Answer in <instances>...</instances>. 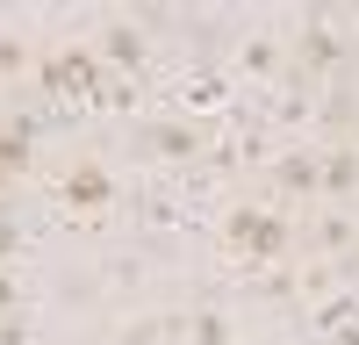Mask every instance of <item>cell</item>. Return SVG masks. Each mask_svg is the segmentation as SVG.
<instances>
[{
    "instance_id": "6da1fadb",
    "label": "cell",
    "mask_w": 359,
    "mask_h": 345,
    "mask_svg": "<svg viewBox=\"0 0 359 345\" xmlns=\"http://www.w3.org/2000/svg\"><path fill=\"white\" fill-rule=\"evenodd\" d=\"M223 245H230V259H237V266H273V259H287V252H294V223H287L280 209L237 201V209H230V223H223Z\"/></svg>"
},
{
    "instance_id": "7a4b0ae2",
    "label": "cell",
    "mask_w": 359,
    "mask_h": 345,
    "mask_svg": "<svg viewBox=\"0 0 359 345\" xmlns=\"http://www.w3.org/2000/svg\"><path fill=\"white\" fill-rule=\"evenodd\" d=\"M36 86L50 101H101L108 94V65L86 43H72V50H50L43 65H36Z\"/></svg>"
},
{
    "instance_id": "3957f363",
    "label": "cell",
    "mask_w": 359,
    "mask_h": 345,
    "mask_svg": "<svg viewBox=\"0 0 359 345\" xmlns=\"http://www.w3.org/2000/svg\"><path fill=\"white\" fill-rule=\"evenodd\" d=\"M338 65H352V43L323 15H309L302 22V43H294V79H323V72H338Z\"/></svg>"
},
{
    "instance_id": "277c9868",
    "label": "cell",
    "mask_w": 359,
    "mask_h": 345,
    "mask_svg": "<svg viewBox=\"0 0 359 345\" xmlns=\"http://www.w3.org/2000/svg\"><path fill=\"white\" fill-rule=\"evenodd\" d=\"M57 201H65L72 216H101L108 201H115V180H108V165L101 158H79L65 180H57Z\"/></svg>"
},
{
    "instance_id": "5b68a950",
    "label": "cell",
    "mask_w": 359,
    "mask_h": 345,
    "mask_svg": "<svg viewBox=\"0 0 359 345\" xmlns=\"http://www.w3.org/2000/svg\"><path fill=\"white\" fill-rule=\"evenodd\" d=\"M201 144H208V123H194V115H165L144 130V151L158 158H201Z\"/></svg>"
},
{
    "instance_id": "8992f818",
    "label": "cell",
    "mask_w": 359,
    "mask_h": 345,
    "mask_svg": "<svg viewBox=\"0 0 359 345\" xmlns=\"http://www.w3.org/2000/svg\"><path fill=\"white\" fill-rule=\"evenodd\" d=\"M94 58H101L108 72H144L151 43H144V29H137V22H108V29H101V43H94Z\"/></svg>"
},
{
    "instance_id": "52a82bcc",
    "label": "cell",
    "mask_w": 359,
    "mask_h": 345,
    "mask_svg": "<svg viewBox=\"0 0 359 345\" xmlns=\"http://www.w3.org/2000/svg\"><path fill=\"white\" fill-rule=\"evenodd\" d=\"M316 194H323V201H352V194H359V151H352V144L316 151Z\"/></svg>"
},
{
    "instance_id": "ba28073f",
    "label": "cell",
    "mask_w": 359,
    "mask_h": 345,
    "mask_svg": "<svg viewBox=\"0 0 359 345\" xmlns=\"http://www.w3.org/2000/svg\"><path fill=\"white\" fill-rule=\"evenodd\" d=\"M36 115H8V123H0V172H8V180H22L29 165H36Z\"/></svg>"
},
{
    "instance_id": "9c48e42d",
    "label": "cell",
    "mask_w": 359,
    "mask_h": 345,
    "mask_svg": "<svg viewBox=\"0 0 359 345\" xmlns=\"http://www.w3.org/2000/svg\"><path fill=\"white\" fill-rule=\"evenodd\" d=\"M273 187H280L287 201H309V194H316V151H287V158H273Z\"/></svg>"
},
{
    "instance_id": "30bf717a",
    "label": "cell",
    "mask_w": 359,
    "mask_h": 345,
    "mask_svg": "<svg viewBox=\"0 0 359 345\" xmlns=\"http://www.w3.org/2000/svg\"><path fill=\"white\" fill-rule=\"evenodd\" d=\"M309 252L345 259V252H352V223H345V216H316V223H309Z\"/></svg>"
},
{
    "instance_id": "8fae6325",
    "label": "cell",
    "mask_w": 359,
    "mask_h": 345,
    "mask_svg": "<svg viewBox=\"0 0 359 345\" xmlns=\"http://www.w3.org/2000/svg\"><path fill=\"white\" fill-rule=\"evenodd\" d=\"M280 58H287V50H280L273 36H252L245 50H237V72H252V79H273V72H280Z\"/></svg>"
},
{
    "instance_id": "7c38bea8",
    "label": "cell",
    "mask_w": 359,
    "mask_h": 345,
    "mask_svg": "<svg viewBox=\"0 0 359 345\" xmlns=\"http://www.w3.org/2000/svg\"><path fill=\"white\" fill-rule=\"evenodd\" d=\"M187 338H194V345H230L223 309H194V316H187Z\"/></svg>"
},
{
    "instance_id": "4fadbf2b",
    "label": "cell",
    "mask_w": 359,
    "mask_h": 345,
    "mask_svg": "<svg viewBox=\"0 0 359 345\" xmlns=\"http://www.w3.org/2000/svg\"><path fill=\"white\" fill-rule=\"evenodd\" d=\"M172 338H180V324H165V316H144V324L123 331V345H172Z\"/></svg>"
},
{
    "instance_id": "5bb4252c",
    "label": "cell",
    "mask_w": 359,
    "mask_h": 345,
    "mask_svg": "<svg viewBox=\"0 0 359 345\" xmlns=\"http://www.w3.org/2000/svg\"><path fill=\"white\" fill-rule=\"evenodd\" d=\"M29 72V43L22 36H0V79H22Z\"/></svg>"
},
{
    "instance_id": "9a60e30c",
    "label": "cell",
    "mask_w": 359,
    "mask_h": 345,
    "mask_svg": "<svg viewBox=\"0 0 359 345\" xmlns=\"http://www.w3.org/2000/svg\"><path fill=\"white\" fill-rule=\"evenodd\" d=\"M15 245H22V230H15L8 216H0V259H15Z\"/></svg>"
},
{
    "instance_id": "2e32d148",
    "label": "cell",
    "mask_w": 359,
    "mask_h": 345,
    "mask_svg": "<svg viewBox=\"0 0 359 345\" xmlns=\"http://www.w3.org/2000/svg\"><path fill=\"white\" fill-rule=\"evenodd\" d=\"M15 295H22V288H15V273H0V316L15 309Z\"/></svg>"
},
{
    "instance_id": "e0dca14e",
    "label": "cell",
    "mask_w": 359,
    "mask_h": 345,
    "mask_svg": "<svg viewBox=\"0 0 359 345\" xmlns=\"http://www.w3.org/2000/svg\"><path fill=\"white\" fill-rule=\"evenodd\" d=\"M331 345H359V316H352V324H338V331H331Z\"/></svg>"
},
{
    "instance_id": "ac0fdd59",
    "label": "cell",
    "mask_w": 359,
    "mask_h": 345,
    "mask_svg": "<svg viewBox=\"0 0 359 345\" xmlns=\"http://www.w3.org/2000/svg\"><path fill=\"white\" fill-rule=\"evenodd\" d=\"M352 151H359V115H352Z\"/></svg>"
},
{
    "instance_id": "d6986e66",
    "label": "cell",
    "mask_w": 359,
    "mask_h": 345,
    "mask_svg": "<svg viewBox=\"0 0 359 345\" xmlns=\"http://www.w3.org/2000/svg\"><path fill=\"white\" fill-rule=\"evenodd\" d=\"M0 194H8V172H0Z\"/></svg>"
}]
</instances>
